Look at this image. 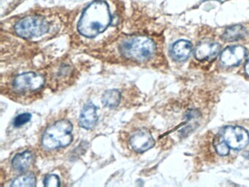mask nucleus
Returning <instances> with one entry per match:
<instances>
[{
	"label": "nucleus",
	"mask_w": 249,
	"mask_h": 187,
	"mask_svg": "<svg viewBox=\"0 0 249 187\" xmlns=\"http://www.w3.org/2000/svg\"><path fill=\"white\" fill-rule=\"evenodd\" d=\"M72 125L68 120H60L49 127L42 137L43 147L49 150L66 147L72 140Z\"/></svg>",
	"instance_id": "nucleus-2"
},
{
	"label": "nucleus",
	"mask_w": 249,
	"mask_h": 187,
	"mask_svg": "<svg viewBox=\"0 0 249 187\" xmlns=\"http://www.w3.org/2000/svg\"><path fill=\"white\" fill-rule=\"evenodd\" d=\"M14 29L21 37L31 39L46 34L49 31V23L40 16H27L18 20L14 26Z\"/></svg>",
	"instance_id": "nucleus-4"
},
{
	"label": "nucleus",
	"mask_w": 249,
	"mask_h": 187,
	"mask_svg": "<svg viewBox=\"0 0 249 187\" xmlns=\"http://www.w3.org/2000/svg\"><path fill=\"white\" fill-rule=\"evenodd\" d=\"M247 35V31L241 25H234L227 28L223 35V39L231 42L243 39Z\"/></svg>",
	"instance_id": "nucleus-13"
},
{
	"label": "nucleus",
	"mask_w": 249,
	"mask_h": 187,
	"mask_svg": "<svg viewBox=\"0 0 249 187\" xmlns=\"http://www.w3.org/2000/svg\"><path fill=\"white\" fill-rule=\"evenodd\" d=\"M32 115L29 112H25V113L20 114L18 116L16 117L14 121V125L17 127H21L27 124V122L31 120Z\"/></svg>",
	"instance_id": "nucleus-17"
},
{
	"label": "nucleus",
	"mask_w": 249,
	"mask_h": 187,
	"mask_svg": "<svg viewBox=\"0 0 249 187\" xmlns=\"http://www.w3.org/2000/svg\"><path fill=\"white\" fill-rule=\"evenodd\" d=\"M223 139L231 149L241 150L249 143V134L240 127L229 126L224 129Z\"/></svg>",
	"instance_id": "nucleus-5"
},
{
	"label": "nucleus",
	"mask_w": 249,
	"mask_h": 187,
	"mask_svg": "<svg viewBox=\"0 0 249 187\" xmlns=\"http://www.w3.org/2000/svg\"><path fill=\"white\" fill-rule=\"evenodd\" d=\"M108 5L103 1L91 3L83 13L78 23V30L86 37H94L103 33L111 23Z\"/></svg>",
	"instance_id": "nucleus-1"
},
{
	"label": "nucleus",
	"mask_w": 249,
	"mask_h": 187,
	"mask_svg": "<svg viewBox=\"0 0 249 187\" xmlns=\"http://www.w3.org/2000/svg\"><path fill=\"white\" fill-rule=\"evenodd\" d=\"M120 50L126 58L135 61H145L154 55L156 45L152 39L147 37H131L122 44Z\"/></svg>",
	"instance_id": "nucleus-3"
},
{
	"label": "nucleus",
	"mask_w": 249,
	"mask_h": 187,
	"mask_svg": "<svg viewBox=\"0 0 249 187\" xmlns=\"http://www.w3.org/2000/svg\"><path fill=\"white\" fill-rule=\"evenodd\" d=\"M129 142L132 149L138 153H143L151 149L155 144L152 134L145 129L135 131L131 137Z\"/></svg>",
	"instance_id": "nucleus-7"
},
{
	"label": "nucleus",
	"mask_w": 249,
	"mask_h": 187,
	"mask_svg": "<svg viewBox=\"0 0 249 187\" xmlns=\"http://www.w3.org/2000/svg\"><path fill=\"white\" fill-rule=\"evenodd\" d=\"M45 187H54L60 186V179L59 176L54 174H51V175H46L45 177L44 181Z\"/></svg>",
	"instance_id": "nucleus-16"
},
{
	"label": "nucleus",
	"mask_w": 249,
	"mask_h": 187,
	"mask_svg": "<svg viewBox=\"0 0 249 187\" xmlns=\"http://www.w3.org/2000/svg\"><path fill=\"white\" fill-rule=\"evenodd\" d=\"M245 70H246V74L249 76V60L246 62V66H245Z\"/></svg>",
	"instance_id": "nucleus-19"
},
{
	"label": "nucleus",
	"mask_w": 249,
	"mask_h": 187,
	"mask_svg": "<svg viewBox=\"0 0 249 187\" xmlns=\"http://www.w3.org/2000/svg\"><path fill=\"white\" fill-rule=\"evenodd\" d=\"M45 84L43 76L33 72L22 73L17 76L14 80V87L17 92H25L37 91Z\"/></svg>",
	"instance_id": "nucleus-6"
},
{
	"label": "nucleus",
	"mask_w": 249,
	"mask_h": 187,
	"mask_svg": "<svg viewBox=\"0 0 249 187\" xmlns=\"http://www.w3.org/2000/svg\"><path fill=\"white\" fill-rule=\"evenodd\" d=\"M97 108L92 103L89 102L83 108L79 118V124L85 130H91L97 124L98 116Z\"/></svg>",
	"instance_id": "nucleus-10"
},
{
	"label": "nucleus",
	"mask_w": 249,
	"mask_h": 187,
	"mask_svg": "<svg viewBox=\"0 0 249 187\" xmlns=\"http://www.w3.org/2000/svg\"><path fill=\"white\" fill-rule=\"evenodd\" d=\"M192 43L189 41L183 40V39L177 41L172 47V57L177 61H184L186 58H189L192 53Z\"/></svg>",
	"instance_id": "nucleus-12"
},
{
	"label": "nucleus",
	"mask_w": 249,
	"mask_h": 187,
	"mask_svg": "<svg viewBox=\"0 0 249 187\" xmlns=\"http://www.w3.org/2000/svg\"><path fill=\"white\" fill-rule=\"evenodd\" d=\"M36 186V178L34 174L29 173L17 177L11 183V187H35Z\"/></svg>",
	"instance_id": "nucleus-15"
},
{
	"label": "nucleus",
	"mask_w": 249,
	"mask_h": 187,
	"mask_svg": "<svg viewBox=\"0 0 249 187\" xmlns=\"http://www.w3.org/2000/svg\"><path fill=\"white\" fill-rule=\"evenodd\" d=\"M246 56V50L244 47L240 45L227 47L221 53V61L226 66L234 67L241 63Z\"/></svg>",
	"instance_id": "nucleus-8"
},
{
	"label": "nucleus",
	"mask_w": 249,
	"mask_h": 187,
	"mask_svg": "<svg viewBox=\"0 0 249 187\" xmlns=\"http://www.w3.org/2000/svg\"><path fill=\"white\" fill-rule=\"evenodd\" d=\"M215 150L221 156H227L230 152V146L224 140L217 142L215 145Z\"/></svg>",
	"instance_id": "nucleus-18"
},
{
	"label": "nucleus",
	"mask_w": 249,
	"mask_h": 187,
	"mask_svg": "<svg viewBox=\"0 0 249 187\" xmlns=\"http://www.w3.org/2000/svg\"><path fill=\"white\" fill-rule=\"evenodd\" d=\"M221 47L217 42H201L195 50V56L198 60H211L218 56Z\"/></svg>",
	"instance_id": "nucleus-9"
},
{
	"label": "nucleus",
	"mask_w": 249,
	"mask_h": 187,
	"mask_svg": "<svg viewBox=\"0 0 249 187\" xmlns=\"http://www.w3.org/2000/svg\"><path fill=\"white\" fill-rule=\"evenodd\" d=\"M34 162V155L30 150L18 153L12 160V167L17 172H24L30 168Z\"/></svg>",
	"instance_id": "nucleus-11"
},
{
	"label": "nucleus",
	"mask_w": 249,
	"mask_h": 187,
	"mask_svg": "<svg viewBox=\"0 0 249 187\" xmlns=\"http://www.w3.org/2000/svg\"><path fill=\"white\" fill-rule=\"evenodd\" d=\"M121 93L116 89H110L103 94L102 102L107 108H113L119 105L121 101Z\"/></svg>",
	"instance_id": "nucleus-14"
}]
</instances>
